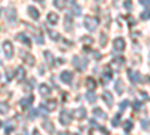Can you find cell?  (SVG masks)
I'll use <instances>...</instances> for the list:
<instances>
[{
	"label": "cell",
	"instance_id": "cell-7",
	"mask_svg": "<svg viewBox=\"0 0 150 135\" xmlns=\"http://www.w3.org/2000/svg\"><path fill=\"white\" fill-rule=\"evenodd\" d=\"M3 51H5L6 59H12L14 57V45H12L9 41H5L3 42Z\"/></svg>",
	"mask_w": 150,
	"mask_h": 135
},
{
	"label": "cell",
	"instance_id": "cell-40",
	"mask_svg": "<svg viewBox=\"0 0 150 135\" xmlns=\"http://www.w3.org/2000/svg\"><path fill=\"white\" fill-rule=\"evenodd\" d=\"M12 131H14V125H12L11 122H9V123H8V128H6V131H5V132H6V135H11V132H12Z\"/></svg>",
	"mask_w": 150,
	"mask_h": 135
},
{
	"label": "cell",
	"instance_id": "cell-24",
	"mask_svg": "<svg viewBox=\"0 0 150 135\" xmlns=\"http://www.w3.org/2000/svg\"><path fill=\"white\" fill-rule=\"evenodd\" d=\"M9 113V104L0 102V114H8Z\"/></svg>",
	"mask_w": 150,
	"mask_h": 135
},
{
	"label": "cell",
	"instance_id": "cell-37",
	"mask_svg": "<svg viewBox=\"0 0 150 135\" xmlns=\"http://www.w3.org/2000/svg\"><path fill=\"white\" fill-rule=\"evenodd\" d=\"M141 126H143L144 131H149V120L147 119H143L141 120Z\"/></svg>",
	"mask_w": 150,
	"mask_h": 135
},
{
	"label": "cell",
	"instance_id": "cell-1",
	"mask_svg": "<svg viewBox=\"0 0 150 135\" xmlns=\"http://www.w3.org/2000/svg\"><path fill=\"white\" fill-rule=\"evenodd\" d=\"M72 63H74V66L77 68L80 72H83V71H86V69H87V65H89V60H87L86 57L74 56V57H72Z\"/></svg>",
	"mask_w": 150,
	"mask_h": 135
},
{
	"label": "cell",
	"instance_id": "cell-50",
	"mask_svg": "<svg viewBox=\"0 0 150 135\" xmlns=\"http://www.w3.org/2000/svg\"><path fill=\"white\" fill-rule=\"evenodd\" d=\"M72 135H78V134H72Z\"/></svg>",
	"mask_w": 150,
	"mask_h": 135
},
{
	"label": "cell",
	"instance_id": "cell-41",
	"mask_svg": "<svg viewBox=\"0 0 150 135\" xmlns=\"http://www.w3.org/2000/svg\"><path fill=\"white\" fill-rule=\"evenodd\" d=\"M119 119H120V113L114 117V120H112V125H114V126H117V125H119Z\"/></svg>",
	"mask_w": 150,
	"mask_h": 135
},
{
	"label": "cell",
	"instance_id": "cell-29",
	"mask_svg": "<svg viewBox=\"0 0 150 135\" xmlns=\"http://www.w3.org/2000/svg\"><path fill=\"white\" fill-rule=\"evenodd\" d=\"M32 102H33V96H27L26 99H21V102H20V104H21L23 107H29Z\"/></svg>",
	"mask_w": 150,
	"mask_h": 135
},
{
	"label": "cell",
	"instance_id": "cell-38",
	"mask_svg": "<svg viewBox=\"0 0 150 135\" xmlns=\"http://www.w3.org/2000/svg\"><path fill=\"white\" fill-rule=\"evenodd\" d=\"M105 45H107V35L101 33V47H105Z\"/></svg>",
	"mask_w": 150,
	"mask_h": 135
},
{
	"label": "cell",
	"instance_id": "cell-22",
	"mask_svg": "<svg viewBox=\"0 0 150 135\" xmlns=\"http://www.w3.org/2000/svg\"><path fill=\"white\" fill-rule=\"evenodd\" d=\"M90 125H92L93 128H96L98 131H101L102 134H105V135H108V134H110V131H108V129H105V128H104V126H101V125H98L95 120H92V122H90Z\"/></svg>",
	"mask_w": 150,
	"mask_h": 135
},
{
	"label": "cell",
	"instance_id": "cell-35",
	"mask_svg": "<svg viewBox=\"0 0 150 135\" xmlns=\"http://www.w3.org/2000/svg\"><path fill=\"white\" fill-rule=\"evenodd\" d=\"M128 105H129V102H128V101H123V102L120 104V108H119V113L122 114V113L125 111V110H126V107H128Z\"/></svg>",
	"mask_w": 150,
	"mask_h": 135
},
{
	"label": "cell",
	"instance_id": "cell-43",
	"mask_svg": "<svg viewBox=\"0 0 150 135\" xmlns=\"http://www.w3.org/2000/svg\"><path fill=\"white\" fill-rule=\"evenodd\" d=\"M140 107H141V102H138V101H135V102H134V108H135V110H138Z\"/></svg>",
	"mask_w": 150,
	"mask_h": 135
},
{
	"label": "cell",
	"instance_id": "cell-8",
	"mask_svg": "<svg viewBox=\"0 0 150 135\" xmlns=\"http://www.w3.org/2000/svg\"><path fill=\"white\" fill-rule=\"evenodd\" d=\"M125 65V59L123 56H114V59L111 60V68H114V69H120L122 66Z\"/></svg>",
	"mask_w": 150,
	"mask_h": 135
},
{
	"label": "cell",
	"instance_id": "cell-34",
	"mask_svg": "<svg viewBox=\"0 0 150 135\" xmlns=\"http://www.w3.org/2000/svg\"><path fill=\"white\" fill-rule=\"evenodd\" d=\"M123 6H125V9H126V11H131L132 9V0H125Z\"/></svg>",
	"mask_w": 150,
	"mask_h": 135
},
{
	"label": "cell",
	"instance_id": "cell-42",
	"mask_svg": "<svg viewBox=\"0 0 150 135\" xmlns=\"http://www.w3.org/2000/svg\"><path fill=\"white\" fill-rule=\"evenodd\" d=\"M140 3H141V5H144V9H146V8H149V0H140Z\"/></svg>",
	"mask_w": 150,
	"mask_h": 135
},
{
	"label": "cell",
	"instance_id": "cell-23",
	"mask_svg": "<svg viewBox=\"0 0 150 135\" xmlns=\"http://www.w3.org/2000/svg\"><path fill=\"white\" fill-rule=\"evenodd\" d=\"M111 77H112V74H111V71H110L108 66H107V69H105V72H104V75H102V83L107 84V83L111 80Z\"/></svg>",
	"mask_w": 150,
	"mask_h": 135
},
{
	"label": "cell",
	"instance_id": "cell-10",
	"mask_svg": "<svg viewBox=\"0 0 150 135\" xmlns=\"http://www.w3.org/2000/svg\"><path fill=\"white\" fill-rule=\"evenodd\" d=\"M112 47H114L116 51H123L126 48V44H125V39L123 38H116L114 42H112Z\"/></svg>",
	"mask_w": 150,
	"mask_h": 135
},
{
	"label": "cell",
	"instance_id": "cell-5",
	"mask_svg": "<svg viewBox=\"0 0 150 135\" xmlns=\"http://www.w3.org/2000/svg\"><path fill=\"white\" fill-rule=\"evenodd\" d=\"M128 75H129V78H131V81L132 83H146L144 80H143V75L140 72H137V71H134V69H129L128 71Z\"/></svg>",
	"mask_w": 150,
	"mask_h": 135
},
{
	"label": "cell",
	"instance_id": "cell-14",
	"mask_svg": "<svg viewBox=\"0 0 150 135\" xmlns=\"http://www.w3.org/2000/svg\"><path fill=\"white\" fill-rule=\"evenodd\" d=\"M17 39H18L20 42H23L26 47H30V45H32V42H30V39H29V36L24 35V33H18V35H17Z\"/></svg>",
	"mask_w": 150,
	"mask_h": 135
},
{
	"label": "cell",
	"instance_id": "cell-9",
	"mask_svg": "<svg viewBox=\"0 0 150 135\" xmlns=\"http://www.w3.org/2000/svg\"><path fill=\"white\" fill-rule=\"evenodd\" d=\"M60 80L63 81L65 84H72V80H74V74L71 72V71H63L60 74Z\"/></svg>",
	"mask_w": 150,
	"mask_h": 135
},
{
	"label": "cell",
	"instance_id": "cell-27",
	"mask_svg": "<svg viewBox=\"0 0 150 135\" xmlns=\"http://www.w3.org/2000/svg\"><path fill=\"white\" fill-rule=\"evenodd\" d=\"M132 126H134L132 120H125V122H123V129L126 131V132H129V131L132 129Z\"/></svg>",
	"mask_w": 150,
	"mask_h": 135
},
{
	"label": "cell",
	"instance_id": "cell-19",
	"mask_svg": "<svg viewBox=\"0 0 150 135\" xmlns=\"http://www.w3.org/2000/svg\"><path fill=\"white\" fill-rule=\"evenodd\" d=\"M42 126L45 128V131L50 134V135H53L54 134V126H53V123L50 120H44V123H42Z\"/></svg>",
	"mask_w": 150,
	"mask_h": 135
},
{
	"label": "cell",
	"instance_id": "cell-44",
	"mask_svg": "<svg viewBox=\"0 0 150 135\" xmlns=\"http://www.w3.org/2000/svg\"><path fill=\"white\" fill-rule=\"evenodd\" d=\"M63 2H66L68 5H75V0H63Z\"/></svg>",
	"mask_w": 150,
	"mask_h": 135
},
{
	"label": "cell",
	"instance_id": "cell-51",
	"mask_svg": "<svg viewBox=\"0 0 150 135\" xmlns=\"http://www.w3.org/2000/svg\"><path fill=\"white\" fill-rule=\"evenodd\" d=\"M38 2H42V0H38Z\"/></svg>",
	"mask_w": 150,
	"mask_h": 135
},
{
	"label": "cell",
	"instance_id": "cell-4",
	"mask_svg": "<svg viewBox=\"0 0 150 135\" xmlns=\"http://www.w3.org/2000/svg\"><path fill=\"white\" fill-rule=\"evenodd\" d=\"M6 20H8L9 24H12V26L17 24V11L14 8H8L6 9Z\"/></svg>",
	"mask_w": 150,
	"mask_h": 135
},
{
	"label": "cell",
	"instance_id": "cell-6",
	"mask_svg": "<svg viewBox=\"0 0 150 135\" xmlns=\"http://www.w3.org/2000/svg\"><path fill=\"white\" fill-rule=\"evenodd\" d=\"M21 59H23V62L26 63L27 66H35L36 65V59L30 54V53H21Z\"/></svg>",
	"mask_w": 150,
	"mask_h": 135
},
{
	"label": "cell",
	"instance_id": "cell-46",
	"mask_svg": "<svg viewBox=\"0 0 150 135\" xmlns=\"http://www.w3.org/2000/svg\"><path fill=\"white\" fill-rule=\"evenodd\" d=\"M33 135H41V132L38 131V129H35V131H33Z\"/></svg>",
	"mask_w": 150,
	"mask_h": 135
},
{
	"label": "cell",
	"instance_id": "cell-45",
	"mask_svg": "<svg viewBox=\"0 0 150 135\" xmlns=\"http://www.w3.org/2000/svg\"><path fill=\"white\" fill-rule=\"evenodd\" d=\"M12 77H14V72H11V71H8V80H11Z\"/></svg>",
	"mask_w": 150,
	"mask_h": 135
},
{
	"label": "cell",
	"instance_id": "cell-32",
	"mask_svg": "<svg viewBox=\"0 0 150 135\" xmlns=\"http://www.w3.org/2000/svg\"><path fill=\"white\" fill-rule=\"evenodd\" d=\"M86 99L89 101V102H96V96L93 95V92H89L86 95Z\"/></svg>",
	"mask_w": 150,
	"mask_h": 135
},
{
	"label": "cell",
	"instance_id": "cell-25",
	"mask_svg": "<svg viewBox=\"0 0 150 135\" xmlns=\"http://www.w3.org/2000/svg\"><path fill=\"white\" fill-rule=\"evenodd\" d=\"M24 77H26V71H24L23 68H17V80L23 81Z\"/></svg>",
	"mask_w": 150,
	"mask_h": 135
},
{
	"label": "cell",
	"instance_id": "cell-21",
	"mask_svg": "<svg viewBox=\"0 0 150 135\" xmlns=\"http://www.w3.org/2000/svg\"><path fill=\"white\" fill-rule=\"evenodd\" d=\"M93 114L98 117V119H107V114H105V111H102L101 108H93Z\"/></svg>",
	"mask_w": 150,
	"mask_h": 135
},
{
	"label": "cell",
	"instance_id": "cell-2",
	"mask_svg": "<svg viewBox=\"0 0 150 135\" xmlns=\"http://www.w3.org/2000/svg\"><path fill=\"white\" fill-rule=\"evenodd\" d=\"M83 24H84V27L89 30V32H93L96 29V26H98V20L93 18V17H84Z\"/></svg>",
	"mask_w": 150,
	"mask_h": 135
},
{
	"label": "cell",
	"instance_id": "cell-52",
	"mask_svg": "<svg viewBox=\"0 0 150 135\" xmlns=\"http://www.w3.org/2000/svg\"><path fill=\"white\" fill-rule=\"evenodd\" d=\"M0 14H2V11H0Z\"/></svg>",
	"mask_w": 150,
	"mask_h": 135
},
{
	"label": "cell",
	"instance_id": "cell-47",
	"mask_svg": "<svg viewBox=\"0 0 150 135\" xmlns=\"http://www.w3.org/2000/svg\"><path fill=\"white\" fill-rule=\"evenodd\" d=\"M59 135H69V134H66V132H60Z\"/></svg>",
	"mask_w": 150,
	"mask_h": 135
},
{
	"label": "cell",
	"instance_id": "cell-16",
	"mask_svg": "<svg viewBox=\"0 0 150 135\" xmlns=\"http://www.w3.org/2000/svg\"><path fill=\"white\" fill-rule=\"evenodd\" d=\"M74 114H75V117H77V119H86L87 111H86L84 107H80V108H77V110L74 111Z\"/></svg>",
	"mask_w": 150,
	"mask_h": 135
},
{
	"label": "cell",
	"instance_id": "cell-48",
	"mask_svg": "<svg viewBox=\"0 0 150 135\" xmlns=\"http://www.w3.org/2000/svg\"><path fill=\"white\" fill-rule=\"evenodd\" d=\"M2 126H3V123H2V122H0V128H2Z\"/></svg>",
	"mask_w": 150,
	"mask_h": 135
},
{
	"label": "cell",
	"instance_id": "cell-28",
	"mask_svg": "<svg viewBox=\"0 0 150 135\" xmlns=\"http://www.w3.org/2000/svg\"><path fill=\"white\" fill-rule=\"evenodd\" d=\"M81 42H83L84 45H87V47H90V45L93 44V38H90V36H83Z\"/></svg>",
	"mask_w": 150,
	"mask_h": 135
},
{
	"label": "cell",
	"instance_id": "cell-31",
	"mask_svg": "<svg viewBox=\"0 0 150 135\" xmlns=\"http://www.w3.org/2000/svg\"><path fill=\"white\" fill-rule=\"evenodd\" d=\"M44 56H45V60H47V62L53 66V54L50 53V51H45V53H44Z\"/></svg>",
	"mask_w": 150,
	"mask_h": 135
},
{
	"label": "cell",
	"instance_id": "cell-3",
	"mask_svg": "<svg viewBox=\"0 0 150 135\" xmlns=\"http://www.w3.org/2000/svg\"><path fill=\"white\" fill-rule=\"evenodd\" d=\"M59 120H60V123L63 126H68L72 122V113L68 111V110H63V111L60 113V116H59Z\"/></svg>",
	"mask_w": 150,
	"mask_h": 135
},
{
	"label": "cell",
	"instance_id": "cell-36",
	"mask_svg": "<svg viewBox=\"0 0 150 135\" xmlns=\"http://www.w3.org/2000/svg\"><path fill=\"white\" fill-rule=\"evenodd\" d=\"M54 5H56L57 8H60V9L65 8V2H63V0H54Z\"/></svg>",
	"mask_w": 150,
	"mask_h": 135
},
{
	"label": "cell",
	"instance_id": "cell-15",
	"mask_svg": "<svg viewBox=\"0 0 150 135\" xmlns=\"http://www.w3.org/2000/svg\"><path fill=\"white\" fill-rule=\"evenodd\" d=\"M27 12H29V15H30L33 20H39V17H41L39 11H38L36 8H33V6H29V8H27Z\"/></svg>",
	"mask_w": 150,
	"mask_h": 135
},
{
	"label": "cell",
	"instance_id": "cell-49",
	"mask_svg": "<svg viewBox=\"0 0 150 135\" xmlns=\"http://www.w3.org/2000/svg\"><path fill=\"white\" fill-rule=\"evenodd\" d=\"M24 135H27V132H26V131H24Z\"/></svg>",
	"mask_w": 150,
	"mask_h": 135
},
{
	"label": "cell",
	"instance_id": "cell-39",
	"mask_svg": "<svg viewBox=\"0 0 150 135\" xmlns=\"http://www.w3.org/2000/svg\"><path fill=\"white\" fill-rule=\"evenodd\" d=\"M81 14V6L74 5V15H80Z\"/></svg>",
	"mask_w": 150,
	"mask_h": 135
},
{
	"label": "cell",
	"instance_id": "cell-30",
	"mask_svg": "<svg viewBox=\"0 0 150 135\" xmlns=\"http://www.w3.org/2000/svg\"><path fill=\"white\" fill-rule=\"evenodd\" d=\"M48 35H50V38H51L53 41H59L60 39V35L57 32H54V30H48Z\"/></svg>",
	"mask_w": 150,
	"mask_h": 135
},
{
	"label": "cell",
	"instance_id": "cell-18",
	"mask_svg": "<svg viewBox=\"0 0 150 135\" xmlns=\"http://www.w3.org/2000/svg\"><path fill=\"white\" fill-rule=\"evenodd\" d=\"M39 93H41V96H48L51 93V89H50L48 84H41L39 86Z\"/></svg>",
	"mask_w": 150,
	"mask_h": 135
},
{
	"label": "cell",
	"instance_id": "cell-12",
	"mask_svg": "<svg viewBox=\"0 0 150 135\" xmlns=\"http://www.w3.org/2000/svg\"><path fill=\"white\" fill-rule=\"evenodd\" d=\"M96 86H98V83H96V80H95V78H92V77L86 78V87H87V90H89V92L96 90Z\"/></svg>",
	"mask_w": 150,
	"mask_h": 135
},
{
	"label": "cell",
	"instance_id": "cell-13",
	"mask_svg": "<svg viewBox=\"0 0 150 135\" xmlns=\"http://www.w3.org/2000/svg\"><path fill=\"white\" fill-rule=\"evenodd\" d=\"M47 21H48V24L54 26V24H57V23H59V15L56 14V12H48V15H47Z\"/></svg>",
	"mask_w": 150,
	"mask_h": 135
},
{
	"label": "cell",
	"instance_id": "cell-33",
	"mask_svg": "<svg viewBox=\"0 0 150 135\" xmlns=\"http://www.w3.org/2000/svg\"><path fill=\"white\" fill-rule=\"evenodd\" d=\"M149 17H150V11H149V8H146V9L143 11V14H141V20L147 21V20H149Z\"/></svg>",
	"mask_w": 150,
	"mask_h": 135
},
{
	"label": "cell",
	"instance_id": "cell-17",
	"mask_svg": "<svg viewBox=\"0 0 150 135\" xmlns=\"http://www.w3.org/2000/svg\"><path fill=\"white\" fill-rule=\"evenodd\" d=\"M72 27H74V23L71 20V14H68L65 17V30L66 32H72Z\"/></svg>",
	"mask_w": 150,
	"mask_h": 135
},
{
	"label": "cell",
	"instance_id": "cell-11",
	"mask_svg": "<svg viewBox=\"0 0 150 135\" xmlns=\"http://www.w3.org/2000/svg\"><path fill=\"white\" fill-rule=\"evenodd\" d=\"M44 110H47V111H54V110H57V101L51 99V101H47L41 105Z\"/></svg>",
	"mask_w": 150,
	"mask_h": 135
},
{
	"label": "cell",
	"instance_id": "cell-26",
	"mask_svg": "<svg viewBox=\"0 0 150 135\" xmlns=\"http://www.w3.org/2000/svg\"><path fill=\"white\" fill-rule=\"evenodd\" d=\"M123 90H125L123 83H122L120 80H117V81H116V92H117L119 95H122V93H123Z\"/></svg>",
	"mask_w": 150,
	"mask_h": 135
},
{
	"label": "cell",
	"instance_id": "cell-20",
	"mask_svg": "<svg viewBox=\"0 0 150 135\" xmlns=\"http://www.w3.org/2000/svg\"><path fill=\"white\" fill-rule=\"evenodd\" d=\"M102 98H104V101L107 102V105H108V107H111L112 104H114V99H112V95H111L110 92H104Z\"/></svg>",
	"mask_w": 150,
	"mask_h": 135
}]
</instances>
